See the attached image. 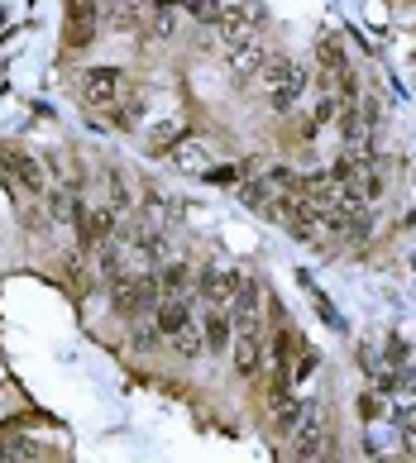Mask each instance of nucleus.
Instances as JSON below:
<instances>
[{"mask_svg": "<svg viewBox=\"0 0 416 463\" xmlns=\"http://www.w3.org/2000/svg\"><path fill=\"white\" fill-rule=\"evenodd\" d=\"M124 96V72L120 67H87L81 72V101L91 110H115Z\"/></svg>", "mask_w": 416, "mask_h": 463, "instance_id": "f257e3e1", "label": "nucleus"}, {"mask_svg": "<svg viewBox=\"0 0 416 463\" xmlns=\"http://www.w3.org/2000/svg\"><path fill=\"white\" fill-rule=\"evenodd\" d=\"M293 454H297V463H321L326 459V416H321V406H301V425L293 430Z\"/></svg>", "mask_w": 416, "mask_h": 463, "instance_id": "f03ea898", "label": "nucleus"}, {"mask_svg": "<svg viewBox=\"0 0 416 463\" xmlns=\"http://www.w3.org/2000/svg\"><path fill=\"white\" fill-rule=\"evenodd\" d=\"M0 173H5L10 181H15L20 191H30V196H44V191H48V181H44V163H38L34 153L0 148Z\"/></svg>", "mask_w": 416, "mask_h": 463, "instance_id": "7ed1b4c3", "label": "nucleus"}, {"mask_svg": "<svg viewBox=\"0 0 416 463\" xmlns=\"http://www.w3.org/2000/svg\"><path fill=\"white\" fill-rule=\"evenodd\" d=\"M244 277L234 273V268H201L197 273V291L211 306H220V311H230V301H234V291H240Z\"/></svg>", "mask_w": 416, "mask_h": 463, "instance_id": "20e7f679", "label": "nucleus"}, {"mask_svg": "<svg viewBox=\"0 0 416 463\" xmlns=\"http://www.w3.org/2000/svg\"><path fill=\"white\" fill-rule=\"evenodd\" d=\"M96 24H101V5H96V0H72V5H67V24H63L67 48H87Z\"/></svg>", "mask_w": 416, "mask_h": 463, "instance_id": "39448f33", "label": "nucleus"}, {"mask_svg": "<svg viewBox=\"0 0 416 463\" xmlns=\"http://www.w3.org/2000/svg\"><path fill=\"white\" fill-rule=\"evenodd\" d=\"M263 63H268V58H263V44H259V38H225V67L240 81L254 77V72H263Z\"/></svg>", "mask_w": 416, "mask_h": 463, "instance_id": "423d86ee", "label": "nucleus"}, {"mask_svg": "<svg viewBox=\"0 0 416 463\" xmlns=\"http://www.w3.org/2000/svg\"><path fill=\"white\" fill-rule=\"evenodd\" d=\"M340 134L350 144H373V130H378V110L373 105H340Z\"/></svg>", "mask_w": 416, "mask_h": 463, "instance_id": "0eeeda50", "label": "nucleus"}, {"mask_svg": "<svg viewBox=\"0 0 416 463\" xmlns=\"http://www.w3.org/2000/svg\"><path fill=\"white\" fill-rule=\"evenodd\" d=\"M230 349H234V373H240V377H259V368H263V344H259V334H254V330H240Z\"/></svg>", "mask_w": 416, "mask_h": 463, "instance_id": "6e6552de", "label": "nucleus"}, {"mask_svg": "<svg viewBox=\"0 0 416 463\" xmlns=\"http://www.w3.org/2000/svg\"><path fill=\"white\" fill-rule=\"evenodd\" d=\"M177 5H183V0H149L144 20H149V34H154L158 44H168L177 34Z\"/></svg>", "mask_w": 416, "mask_h": 463, "instance_id": "1a4fd4ad", "label": "nucleus"}, {"mask_svg": "<svg viewBox=\"0 0 416 463\" xmlns=\"http://www.w3.org/2000/svg\"><path fill=\"white\" fill-rule=\"evenodd\" d=\"M187 325H191L187 297H163V301H158V334H163V340H177Z\"/></svg>", "mask_w": 416, "mask_h": 463, "instance_id": "9d476101", "label": "nucleus"}, {"mask_svg": "<svg viewBox=\"0 0 416 463\" xmlns=\"http://www.w3.org/2000/svg\"><path fill=\"white\" fill-rule=\"evenodd\" d=\"M230 330H234V320L216 306V311L201 320V340H206V349H211V354H225V349L234 344V334H230Z\"/></svg>", "mask_w": 416, "mask_h": 463, "instance_id": "9b49d317", "label": "nucleus"}, {"mask_svg": "<svg viewBox=\"0 0 416 463\" xmlns=\"http://www.w3.org/2000/svg\"><path fill=\"white\" fill-rule=\"evenodd\" d=\"M301 96H307V72H297L293 81H283V87H268V110L273 115H293Z\"/></svg>", "mask_w": 416, "mask_h": 463, "instance_id": "f8f14e48", "label": "nucleus"}, {"mask_svg": "<svg viewBox=\"0 0 416 463\" xmlns=\"http://www.w3.org/2000/svg\"><path fill=\"white\" fill-rule=\"evenodd\" d=\"M254 316H259V287L244 277L240 291H234V301H230V320H234L240 330H254Z\"/></svg>", "mask_w": 416, "mask_h": 463, "instance_id": "ddd939ff", "label": "nucleus"}, {"mask_svg": "<svg viewBox=\"0 0 416 463\" xmlns=\"http://www.w3.org/2000/svg\"><path fill=\"white\" fill-rule=\"evenodd\" d=\"M44 206H48V215L58 220V224H81L77 196H67V191H44Z\"/></svg>", "mask_w": 416, "mask_h": 463, "instance_id": "4468645a", "label": "nucleus"}, {"mask_svg": "<svg viewBox=\"0 0 416 463\" xmlns=\"http://www.w3.org/2000/svg\"><path fill=\"white\" fill-rule=\"evenodd\" d=\"M158 287H163V297H187V291H191L187 263H168V268L158 273Z\"/></svg>", "mask_w": 416, "mask_h": 463, "instance_id": "2eb2a0df", "label": "nucleus"}, {"mask_svg": "<svg viewBox=\"0 0 416 463\" xmlns=\"http://www.w3.org/2000/svg\"><path fill=\"white\" fill-rule=\"evenodd\" d=\"M316 58H321V72H326V77H344V72H350V63H344V48L335 44V38H321Z\"/></svg>", "mask_w": 416, "mask_h": 463, "instance_id": "dca6fc26", "label": "nucleus"}, {"mask_svg": "<svg viewBox=\"0 0 416 463\" xmlns=\"http://www.w3.org/2000/svg\"><path fill=\"white\" fill-rule=\"evenodd\" d=\"M139 10H149V0H110V5L101 10V20H110V24H134Z\"/></svg>", "mask_w": 416, "mask_h": 463, "instance_id": "f3484780", "label": "nucleus"}, {"mask_svg": "<svg viewBox=\"0 0 416 463\" xmlns=\"http://www.w3.org/2000/svg\"><path fill=\"white\" fill-rule=\"evenodd\" d=\"M173 344H177V354H183V358H201V354H206V340H201V330H197V325H187Z\"/></svg>", "mask_w": 416, "mask_h": 463, "instance_id": "a211bd4d", "label": "nucleus"}, {"mask_svg": "<svg viewBox=\"0 0 416 463\" xmlns=\"http://www.w3.org/2000/svg\"><path fill=\"white\" fill-rule=\"evenodd\" d=\"M106 115H110V124H115V130H134L139 115H144V105H139V101H124V105H115V110H106Z\"/></svg>", "mask_w": 416, "mask_h": 463, "instance_id": "6ab92c4d", "label": "nucleus"}, {"mask_svg": "<svg viewBox=\"0 0 416 463\" xmlns=\"http://www.w3.org/2000/svg\"><path fill=\"white\" fill-rule=\"evenodd\" d=\"M311 120L321 124V130H326V124H335V120H340V96H330V91H326L321 101H316V110H311Z\"/></svg>", "mask_w": 416, "mask_h": 463, "instance_id": "aec40b11", "label": "nucleus"}, {"mask_svg": "<svg viewBox=\"0 0 416 463\" xmlns=\"http://www.w3.org/2000/svg\"><path fill=\"white\" fill-rule=\"evenodd\" d=\"M187 10H191V20H201V24H220L216 0H187Z\"/></svg>", "mask_w": 416, "mask_h": 463, "instance_id": "412c9836", "label": "nucleus"}, {"mask_svg": "<svg viewBox=\"0 0 416 463\" xmlns=\"http://www.w3.org/2000/svg\"><path fill=\"white\" fill-rule=\"evenodd\" d=\"M134 248H139V254H144V258H163V234H139V240H134Z\"/></svg>", "mask_w": 416, "mask_h": 463, "instance_id": "4be33fe9", "label": "nucleus"}, {"mask_svg": "<svg viewBox=\"0 0 416 463\" xmlns=\"http://www.w3.org/2000/svg\"><path fill=\"white\" fill-rule=\"evenodd\" d=\"M201 177L216 181V187H234V181H240V173H234V167H206Z\"/></svg>", "mask_w": 416, "mask_h": 463, "instance_id": "5701e85b", "label": "nucleus"}, {"mask_svg": "<svg viewBox=\"0 0 416 463\" xmlns=\"http://www.w3.org/2000/svg\"><path fill=\"white\" fill-rule=\"evenodd\" d=\"M163 334L158 330H134V349H158Z\"/></svg>", "mask_w": 416, "mask_h": 463, "instance_id": "b1692460", "label": "nucleus"}, {"mask_svg": "<svg viewBox=\"0 0 416 463\" xmlns=\"http://www.w3.org/2000/svg\"><path fill=\"white\" fill-rule=\"evenodd\" d=\"M359 416H364V420L378 416V397H373V391H369V397H359Z\"/></svg>", "mask_w": 416, "mask_h": 463, "instance_id": "393cba45", "label": "nucleus"}]
</instances>
